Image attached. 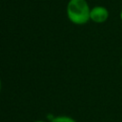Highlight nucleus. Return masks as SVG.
Here are the masks:
<instances>
[{
	"label": "nucleus",
	"mask_w": 122,
	"mask_h": 122,
	"mask_svg": "<svg viewBox=\"0 0 122 122\" xmlns=\"http://www.w3.org/2000/svg\"><path fill=\"white\" fill-rule=\"evenodd\" d=\"M91 9L87 0H69L66 7V14L72 24L85 25L90 21Z\"/></svg>",
	"instance_id": "1"
},
{
	"label": "nucleus",
	"mask_w": 122,
	"mask_h": 122,
	"mask_svg": "<svg viewBox=\"0 0 122 122\" xmlns=\"http://www.w3.org/2000/svg\"><path fill=\"white\" fill-rule=\"evenodd\" d=\"M110 16L109 10L104 6H94L91 9L90 12V20L96 23V24H102L105 23Z\"/></svg>",
	"instance_id": "2"
},
{
	"label": "nucleus",
	"mask_w": 122,
	"mask_h": 122,
	"mask_svg": "<svg viewBox=\"0 0 122 122\" xmlns=\"http://www.w3.org/2000/svg\"><path fill=\"white\" fill-rule=\"evenodd\" d=\"M50 122H76V120H74V119H73L72 117H71V116L59 115V116L53 117Z\"/></svg>",
	"instance_id": "3"
},
{
	"label": "nucleus",
	"mask_w": 122,
	"mask_h": 122,
	"mask_svg": "<svg viewBox=\"0 0 122 122\" xmlns=\"http://www.w3.org/2000/svg\"><path fill=\"white\" fill-rule=\"evenodd\" d=\"M119 16H120V19H121V21H122V8H121V10H120V13H119Z\"/></svg>",
	"instance_id": "4"
},
{
	"label": "nucleus",
	"mask_w": 122,
	"mask_h": 122,
	"mask_svg": "<svg viewBox=\"0 0 122 122\" xmlns=\"http://www.w3.org/2000/svg\"><path fill=\"white\" fill-rule=\"evenodd\" d=\"M34 122H46V121H44V120H37V121H34Z\"/></svg>",
	"instance_id": "5"
},
{
	"label": "nucleus",
	"mask_w": 122,
	"mask_h": 122,
	"mask_svg": "<svg viewBox=\"0 0 122 122\" xmlns=\"http://www.w3.org/2000/svg\"><path fill=\"white\" fill-rule=\"evenodd\" d=\"M0 91H1V78H0Z\"/></svg>",
	"instance_id": "6"
},
{
	"label": "nucleus",
	"mask_w": 122,
	"mask_h": 122,
	"mask_svg": "<svg viewBox=\"0 0 122 122\" xmlns=\"http://www.w3.org/2000/svg\"><path fill=\"white\" fill-rule=\"evenodd\" d=\"M121 66H122V58H121Z\"/></svg>",
	"instance_id": "7"
}]
</instances>
